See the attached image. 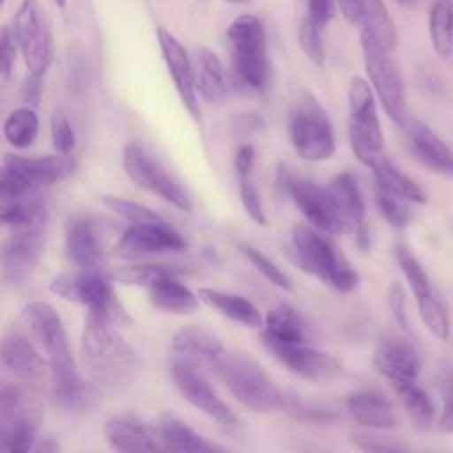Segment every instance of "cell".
<instances>
[{
    "label": "cell",
    "mask_w": 453,
    "mask_h": 453,
    "mask_svg": "<svg viewBox=\"0 0 453 453\" xmlns=\"http://www.w3.org/2000/svg\"><path fill=\"white\" fill-rule=\"evenodd\" d=\"M350 418L373 430H389L398 425V412L393 400L379 389H357L345 400Z\"/></svg>",
    "instance_id": "cell-22"
},
{
    "label": "cell",
    "mask_w": 453,
    "mask_h": 453,
    "mask_svg": "<svg viewBox=\"0 0 453 453\" xmlns=\"http://www.w3.org/2000/svg\"><path fill=\"white\" fill-rule=\"evenodd\" d=\"M21 320L28 331V336L37 343L50 361V370L74 366L64 322L51 304L44 301L28 303L21 310Z\"/></svg>",
    "instance_id": "cell-13"
},
{
    "label": "cell",
    "mask_w": 453,
    "mask_h": 453,
    "mask_svg": "<svg viewBox=\"0 0 453 453\" xmlns=\"http://www.w3.org/2000/svg\"><path fill=\"white\" fill-rule=\"evenodd\" d=\"M186 248L184 237L166 221L133 223L113 246V255L133 260L147 255L180 251Z\"/></svg>",
    "instance_id": "cell-18"
},
{
    "label": "cell",
    "mask_w": 453,
    "mask_h": 453,
    "mask_svg": "<svg viewBox=\"0 0 453 453\" xmlns=\"http://www.w3.org/2000/svg\"><path fill=\"white\" fill-rule=\"evenodd\" d=\"M288 253L297 267L342 294L352 292L359 283V274L343 251L311 225H296L292 228Z\"/></svg>",
    "instance_id": "cell-2"
},
{
    "label": "cell",
    "mask_w": 453,
    "mask_h": 453,
    "mask_svg": "<svg viewBox=\"0 0 453 453\" xmlns=\"http://www.w3.org/2000/svg\"><path fill=\"white\" fill-rule=\"evenodd\" d=\"M94 384L85 380L78 373L74 365L69 368L50 370L48 391H50L51 402L57 407L67 412H83V411H88L97 400V391Z\"/></svg>",
    "instance_id": "cell-23"
},
{
    "label": "cell",
    "mask_w": 453,
    "mask_h": 453,
    "mask_svg": "<svg viewBox=\"0 0 453 453\" xmlns=\"http://www.w3.org/2000/svg\"><path fill=\"white\" fill-rule=\"evenodd\" d=\"M278 184L299 207L306 221L317 230L333 235L354 232V225L338 209L329 188L310 179L294 177L285 166H280L278 170Z\"/></svg>",
    "instance_id": "cell-10"
},
{
    "label": "cell",
    "mask_w": 453,
    "mask_h": 453,
    "mask_svg": "<svg viewBox=\"0 0 453 453\" xmlns=\"http://www.w3.org/2000/svg\"><path fill=\"white\" fill-rule=\"evenodd\" d=\"M50 290L69 303L87 306L117 326L129 327L134 322L101 269L58 274L50 281Z\"/></svg>",
    "instance_id": "cell-8"
},
{
    "label": "cell",
    "mask_w": 453,
    "mask_h": 453,
    "mask_svg": "<svg viewBox=\"0 0 453 453\" xmlns=\"http://www.w3.org/2000/svg\"><path fill=\"white\" fill-rule=\"evenodd\" d=\"M428 34L441 58L453 55V0H435L428 12Z\"/></svg>",
    "instance_id": "cell-37"
},
{
    "label": "cell",
    "mask_w": 453,
    "mask_h": 453,
    "mask_svg": "<svg viewBox=\"0 0 453 453\" xmlns=\"http://www.w3.org/2000/svg\"><path fill=\"white\" fill-rule=\"evenodd\" d=\"M320 34H322V28L319 25H315L308 16H304L299 25L297 39H299V46H301L303 53L317 67H322L326 62V50H324Z\"/></svg>",
    "instance_id": "cell-45"
},
{
    "label": "cell",
    "mask_w": 453,
    "mask_h": 453,
    "mask_svg": "<svg viewBox=\"0 0 453 453\" xmlns=\"http://www.w3.org/2000/svg\"><path fill=\"white\" fill-rule=\"evenodd\" d=\"M5 140L16 149L30 147L39 133V119L32 106H21L12 110L2 126Z\"/></svg>",
    "instance_id": "cell-39"
},
{
    "label": "cell",
    "mask_w": 453,
    "mask_h": 453,
    "mask_svg": "<svg viewBox=\"0 0 453 453\" xmlns=\"http://www.w3.org/2000/svg\"><path fill=\"white\" fill-rule=\"evenodd\" d=\"M16 51L18 44L14 39V34L9 27L2 28V39H0V73H2V81L7 83L12 76L14 71V62H16Z\"/></svg>",
    "instance_id": "cell-49"
},
{
    "label": "cell",
    "mask_w": 453,
    "mask_h": 453,
    "mask_svg": "<svg viewBox=\"0 0 453 453\" xmlns=\"http://www.w3.org/2000/svg\"><path fill=\"white\" fill-rule=\"evenodd\" d=\"M170 377L180 396L195 409L214 419L221 426H235L237 416L221 400V396L211 388V384L195 370V365L180 357L170 361Z\"/></svg>",
    "instance_id": "cell-15"
},
{
    "label": "cell",
    "mask_w": 453,
    "mask_h": 453,
    "mask_svg": "<svg viewBox=\"0 0 453 453\" xmlns=\"http://www.w3.org/2000/svg\"><path fill=\"white\" fill-rule=\"evenodd\" d=\"M402 127L407 133L414 156L423 166L430 172L453 177V152L426 124L409 117Z\"/></svg>",
    "instance_id": "cell-25"
},
{
    "label": "cell",
    "mask_w": 453,
    "mask_h": 453,
    "mask_svg": "<svg viewBox=\"0 0 453 453\" xmlns=\"http://www.w3.org/2000/svg\"><path fill=\"white\" fill-rule=\"evenodd\" d=\"M405 303H407V297H405V290L402 287V283L398 281H393L388 288V304H389V310L393 313V319L396 320V324L400 327H407L409 322H407V310H405Z\"/></svg>",
    "instance_id": "cell-51"
},
{
    "label": "cell",
    "mask_w": 453,
    "mask_h": 453,
    "mask_svg": "<svg viewBox=\"0 0 453 453\" xmlns=\"http://www.w3.org/2000/svg\"><path fill=\"white\" fill-rule=\"evenodd\" d=\"M409 419L419 430L430 428L435 418V407L432 398L425 389H421L416 382H402L393 386Z\"/></svg>",
    "instance_id": "cell-38"
},
{
    "label": "cell",
    "mask_w": 453,
    "mask_h": 453,
    "mask_svg": "<svg viewBox=\"0 0 453 453\" xmlns=\"http://www.w3.org/2000/svg\"><path fill=\"white\" fill-rule=\"evenodd\" d=\"M168 271H172V269L159 265V264H131V265L115 269L111 278L115 281H120L126 285L149 287L156 278H159L161 274H165Z\"/></svg>",
    "instance_id": "cell-47"
},
{
    "label": "cell",
    "mask_w": 453,
    "mask_h": 453,
    "mask_svg": "<svg viewBox=\"0 0 453 453\" xmlns=\"http://www.w3.org/2000/svg\"><path fill=\"white\" fill-rule=\"evenodd\" d=\"M262 343L265 349L278 359L287 370H290L294 375L313 380V382H327L333 379H338L343 373L342 363L315 347H310L304 343H283L262 338Z\"/></svg>",
    "instance_id": "cell-16"
},
{
    "label": "cell",
    "mask_w": 453,
    "mask_h": 453,
    "mask_svg": "<svg viewBox=\"0 0 453 453\" xmlns=\"http://www.w3.org/2000/svg\"><path fill=\"white\" fill-rule=\"evenodd\" d=\"M122 166L126 175L138 188L161 196L179 211H191L189 195L143 147L136 143L126 145L122 152Z\"/></svg>",
    "instance_id": "cell-14"
},
{
    "label": "cell",
    "mask_w": 453,
    "mask_h": 453,
    "mask_svg": "<svg viewBox=\"0 0 453 453\" xmlns=\"http://www.w3.org/2000/svg\"><path fill=\"white\" fill-rule=\"evenodd\" d=\"M359 42L365 69L373 92L377 94L388 117L398 126H403L409 119L405 113V90L402 74L389 55L391 51L384 50L379 42L363 32Z\"/></svg>",
    "instance_id": "cell-11"
},
{
    "label": "cell",
    "mask_w": 453,
    "mask_h": 453,
    "mask_svg": "<svg viewBox=\"0 0 453 453\" xmlns=\"http://www.w3.org/2000/svg\"><path fill=\"white\" fill-rule=\"evenodd\" d=\"M64 246L67 258L83 271H96L104 264L103 241L96 225L87 218H73L67 223Z\"/></svg>",
    "instance_id": "cell-24"
},
{
    "label": "cell",
    "mask_w": 453,
    "mask_h": 453,
    "mask_svg": "<svg viewBox=\"0 0 453 453\" xmlns=\"http://www.w3.org/2000/svg\"><path fill=\"white\" fill-rule=\"evenodd\" d=\"M239 250L242 251V255L255 265V269L265 278L269 280L273 285H276L278 288H283V290H290L292 288V281L290 278L271 260L267 258L260 250L250 246V244H239Z\"/></svg>",
    "instance_id": "cell-46"
},
{
    "label": "cell",
    "mask_w": 453,
    "mask_h": 453,
    "mask_svg": "<svg viewBox=\"0 0 453 453\" xmlns=\"http://www.w3.org/2000/svg\"><path fill=\"white\" fill-rule=\"evenodd\" d=\"M356 239H357V246L361 248V250H368V246H370V235H368V228H366V225L363 223V225H359V226H356Z\"/></svg>",
    "instance_id": "cell-59"
},
{
    "label": "cell",
    "mask_w": 453,
    "mask_h": 453,
    "mask_svg": "<svg viewBox=\"0 0 453 453\" xmlns=\"http://www.w3.org/2000/svg\"><path fill=\"white\" fill-rule=\"evenodd\" d=\"M370 170L373 172L377 188H382V189H386L407 202H412V203H426L428 202L425 189L416 180H412L409 175L400 172L389 159H386L384 154L373 161Z\"/></svg>",
    "instance_id": "cell-34"
},
{
    "label": "cell",
    "mask_w": 453,
    "mask_h": 453,
    "mask_svg": "<svg viewBox=\"0 0 453 453\" xmlns=\"http://www.w3.org/2000/svg\"><path fill=\"white\" fill-rule=\"evenodd\" d=\"M349 140L356 157L365 165L372 166L384 152V134L377 113L375 96L372 85L354 76L349 85Z\"/></svg>",
    "instance_id": "cell-9"
},
{
    "label": "cell",
    "mask_w": 453,
    "mask_h": 453,
    "mask_svg": "<svg viewBox=\"0 0 453 453\" xmlns=\"http://www.w3.org/2000/svg\"><path fill=\"white\" fill-rule=\"evenodd\" d=\"M46 225L12 230L2 246V280L5 285L25 281L39 262L44 250Z\"/></svg>",
    "instance_id": "cell-19"
},
{
    "label": "cell",
    "mask_w": 453,
    "mask_h": 453,
    "mask_svg": "<svg viewBox=\"0 0 453 453\" xmlns=\"http://www.w3.org/2000/svg\"><path fill=\"white\" fill-rule=\"evenodd\" d=\"M359 23L363 27V34L370 35L384 50H396L398 30L382 0H359Z\"/></svg>",
    "instance_id": "cell-32"
},
{
    "label": "cell",
    "mask_w": 453,
    "mask_h": 453,
    "mask_svg": "<svg viewBox=\"0 0 453 453\" xmlns=\"http://www.w3.org/2000/svg\"><path fill=\"white\" fill-rule=\"evenodd\" d=\"M336 11V0H306V14L315 25L324 28Z\"/></svg>",
    "instance_id": "cell-54"
},
{
    "label": "cell",
    "mask_w": 453,
    "mask_h": 453,
    "mask_svg": "<svg viewBox=\"0 0 453 453\" xmlns=\"http://www.w3.org/2000/svg\"><path fill=\"white\" fill-rule=\"evenodd\" d=\"M41 352L42 350L30 336L19 331H11L2 340V366L21 384L34 389L48 388L50 361Z\"/></svg>",
    "instance_id": "cell-17"
},
{
    "label": "cell",
    "mask_w": 453,
    "mask_h": 453,
    "mask_svg": "<svg viewBox=\"0 0 453 453\" xmlns=\"http://www.w3.org/2000/svg\"><path fill=\"white\" fill-rule=\"evenodd\" d=\"M239 195H241V202L242 207L246 211V214L258 225H265L267 218L262 207V200H260V193L257 189V186L251 180V175L246 177H239Z\"/></svg>",
    "instance_id": "cell-48"
},
{
    "label": "cell",
    "mask_w": 453,
    "mask_h": 453,
    "mask_svg": "<svg viewBox=\"0 0 453 453\" xmlns=\"http://www.w3.org/2000/svg\"><path fill=\"white\" fill-rule=\"evenodd\" d=\"M80 356L90 380L104 388L131 386L142 370L136 350L119 333L117 324L92 310L83 320Z\"/></svg>",
    "instance_id": "cell-1"
},
{
    "label": "cell",
    "mask_w": 453,
    "mask_h": 453,
    "mask_svg": "<svg viewBox=\"0 0 453 453\" xmlns=\"http://www.w3.org/2000/svg\"><path fill=\"white\" fill-rule=\"evenodd\" d=\"M172 350L184 361L193 365L203 363L207 366L226 352L221 340L200 326H186L175 331L172 336Z\"/></svg>",
    "instance_id": "cell-28"
},
{
    "label": "cell",
    "mask_w": 453,
    "mask_h": 453,
    "mask_svg": "<svg viewBox=\"0 0 453 453\" xmlns=\"http://www.w3.org/2000/svg\"><path fill=\"white\" fill-rule=\"evenodd\" d=\"M159 432L165 449L170 451H225L223 446L212 442L202 434L195 432L182 419L173 414H165L159 421Z\"/></svg>",
    "instance_id": "cell-33"
},
{
    "label": "cell",
    "mask_w": 453,
    "mask_h": 453,
    "mask_svg": "<svg viewBox=\"0 0 453 453\" xmlns=\"http://www.w3.org/2000/svg\"><path fill=\"white\" fill-rule=\"evenodd\" d=\"M191 60L198 94L211 104H225L228 99V80L219 57L212 50L198 46Z\"/></svg>",
    "instance_id": "cell-27"
},
{
    "label": "cell",
    "mask_w": 453,
    "mask_h": 453,
    "mask_svg": "<svg viewBox=\"0 0 453 453\" xmlns=\"http://www.w3.org/2000/svg\"><path fill=\"white\" fill-rule=\"evenodd\" d=\"M149 296L150 303L168 313H193L200 306V296L198 292L195 294L189 287L180 283L175 276L173 271H168L156 278L149 287Z\"/></svg>",
    "instance_id": "cell-29"
},
{
    "label": "cell",
    "mask_w": 453,
    "mask_h": 453,
    "mask_svg": "<svg viewBox=\"0 0 453 453\" xmlns=\"http://www.w3.org/2000/svg\"><path fill=\"white\" fill-rule=\"evenodd\" d=\"M58 449H60V446L51 437H39L35 442V448H34V451H42V453H55Z\"/></svg>",
    "instance_id": "cell-58"
},
{
    "label": "cell",
    "mask_w": 453,
    "mask_h": 453,
    "mask_svg": "<svg viewBox=\"0 0 453 453\" xmlns=\"http://www.w3.org/2000/svg\"><path fill=\"white\" fill-rule=\"evenodd\" d=\"M12 34L30 74L44 76L53 60V42L35 0H23L14 14Z\"/></svg>",
    "instance_id": "cell-12"
},
{
    "label": "cell",
    "mask_w": 453,
    "mask_h": 453,
    "mask_svg": "<svg viewBox=\"0 0 453 453\" xmlns=\"http://www.w3.org/2000/svg\"><path fill=\"white\" fill-rule=\"evenodd\" d=\"M253 161H255V150L251 145L244 143L237 149L235 152V159H234V166H235V173L237 179L239 177H246L251 175V168H253Z\"/></svg>",
    "instance_id": "cell-55"
},
{
    "label": "cell",
    "mask_w": 453,
    "mask_h": 453,
    "mask_svg": "<svg viewBox=\"0 0 453 453\" xmlns=\"http://www.w3.org/2000/svg\"><path fill=\"white\" fill-rule=\"evenodd\" d=\"M235 85L246 92H262L269 85L271 65L267 58L265 28L253 14L237 16L225 32Z\"/></svg>",
    "instance_id": "cell-3"
},
{
    "label": "cell",
    "mask_w": 453,
    "mask_h": 453,
    "mask_svg": "<svg viewBox=\"0 0 453 453\" xmlns=\"http://www.w3.org/2000/svg\"><path fill=\"white\" fill-rule=\"evenodd\" d=\"M336 5L349 23H359V0H336Z\"/></svg>",
    "instance_id": "cell-57"
},
{
    "label": "cell",
    "mask_w": 453,
    "mask_h": 453,
    "mask_svg": "<svg viewBox=\"0 0 453 453\" xmlns=\"http://www.w3.org/2000/svg\"><path fill=\"white\" fill-rule=\"evenodd\" d=\"M211 368L246 409L253 412H273L281 409L283 389L246 354L225 352Z\"/></svg>",
    "instance_id": "cell-4"
},
{
    "label": "cell",
    "mask_w": 453,
    "mask_h": 453,
    "mask_svg": "<svg viewBox=\"0 0 453 453\" xmlns=\"http://www.w3.org/2000/svg\"><path fill=\"white\" fill-rule=\"evenodd\" d=\"M2 2H5V0H2Z\"/></svg>",
    "instance_id": "cell-63"
},
{
    "label": "cell",
    "mask_w": 453,
    "mask_h": 453,
    "mask_svg": "<svg viewBox=\"0 0 453 453\" xmlns=\"http://www.w3.org/2000/svg\"><path fill=\"white\" fill-rule=\"evenodd\" d=\"M104 437L117 451L127 453L165 449L159 425L154 426L134 414H119L106 419Z\"/></svg>",
    "instance_id": "cell-21"
},
{
    "label": "cell",
    "mask_w": 453,
    "mask_h": 453,
    "mask_svg": "<svg viewBox=\"0 0 453 453\" xmlns=\"http://www.w3.org/2000/svg\"><path fill=\"white\" fill-rule=\"evenodd\" d=\"M198 296L202 303L221 313L223 317L248 326V327H262L264 326V317L260 310L246 297L234 294V292H225L219 288H211V287H202L198 288Z\"/></svg>",
    "instance_id": "cell-30"
},
{
    "label": "cell",
    "mask_w": 453,
    "mask_h": 453,
    "mask_svg": "<svg viewBox=\"0 0 453 453\" xmlns=\"http://www.w3.org/2000/svg\"><path fill=\"white\" fill-rule=\"evenodd\" d=\"M375 202H377V207L380 211V214L384 216V219L402 230L405 228L409 223H411V218H412V211L411 207L407 205V200L382 189V188H377L375 191Z\"/></svg>",
    "instance_id": "cell-44"
},
{
    "label": "cell",
    "mask_w": 453,
    "mask_h": 453,
    "mask_svg": "<svg viewBox=\"0 0 453 453\" xmlns=\"http://www.w3.org/2000/svg\"><path fill=\"white\" fill-rule=\"evenodd\" d=\"M41 78H42V76L30 74V78L25 81V85H23V88H21V96H23V99L28 103V106H37V104H39L41 92H42Z\"/></svg>",
    "instance_id": "cell-56"
},
{
    "label": "cell",
    "mask_w": 453,
    "mask_h": 453,
    "mask_svg": "<svg viewBox=\"0 0 453 453\" xmlns=\"http://www.w3.org/2000/svg\"><path fill=\"white\" fill-rule=\"evenodd\" d=\"M418 313L425 324V327L441 342L448 340L449 336V319L444 304L434 296L426 294L421 297H416Z\"/></svg>",
    "instance_id": "cell-42"
},
{
    "label": "cell",
    "mask_w": 453,
    "mask_h": 453,
    "mask_svg": "<svg viewBox=\"0 0 453 453\" xmlns=\"http://www.w3.org/2000/svg\"><path fill=\"white\" fill-rule=\"evenodd\" d=\"M352 442L365 451H402L407 449L403 444L391 442L386 437H377L372 434H352Z\"/></svg>",
    "instance_id": "cell-52"
},
{
    "label": "cell",
    "mask_w": 453,
    "mask_h": 453,
    "mask_svg": "<svg viewBox=\"0 0 453 453\" xmlns=\"http://www.w3.org/2000/svg\"><path fill=\"white\" fill-rule=\"evenodd\" d=\"M157 44L163 55V60L166 64V69L173 80L175 90L184 104V108L189 111L193 119L200 117V104H198V90L195 85V73H193V60L186 53L180 41L170 34L166 28L159 27L156 30Z\"/></svg>",
    "instance_id": "cell-20"
},
{
    "label": "cell",
    "mask_w": 453,
    "mask_h": 453,
    "mask_svg": "<svg viewBox=\"0 0 453 453\" xmlns=\"http://www.w3.org/2000/svg\"><path fill=\"white\" fill-rule=\"evenodd\" d=\"M51 142L57 152L71 154L76 145V134L71 122L65 117H58L51 124Z\"/></svg>",
    "instance_id": "cell-50"
},
{
    "label": "cell",
    "mask_w": 453,
    "mask_h": 453,
    "mask_svg": "<svg viewBox=\"0 0 453 453\" xmlns=\"http://www.w3.org/2000/svg\"><path fill=\"white\" fill-rule=\"evenodd\" d=\"M76 161L71 154H48L27 157L5 154L2 157L0 198L11 200L34 193L37 188L51 186L73 175Z\"/></svg>",
    "instance_id": "cell-6"
},
{
    "label": "cell",
    "mask_w": 453,
    "mask_h": 453,
    "mask_svg": "<svg viewBox=\"0 0 453 453\" xmlns=\"http://www.w3.org/2000/svg\"><path fill=\"white\" fill-rule=\"evenodd\" d=\"M377 372L393 386L402 382H416L419 373V357L412 345L403 340H384L373 354Z\"/></svg>",
    "instance_id": "cell-26"
},
{
    "label": "cell",
    "mask_w": 453,
    "mask_h": 453,
    "mask_svg": "<svg viewBox=\"0 0 453 453\" xmlns=\"http://www.w3.org/2000/svg\"><path fill=\"white\" fill-rule=\"evenodd\" d=\"M58 7H65V0H53Z\"/></svg>",
    "instance_id": "cell-61"
},
{
    "label": "cell",
    "mask_w": 453,
    "mask_h": 453,
    "mask_svg": "<svg viewBox=\"0 0 453 453\" xmlns=\"http://www.w3.org/2000/svg\"><path fill=\"white\" fill-rule=\"evenodd\" d=\"M393 255H395L396 264L402 269V273H403V276H405V280H407L414 297H421V296L432 294L430 280H428L426 273L423 271V267L418 262V258L414 257V253L403 242H396L395 244Z\"/></svg>",
    "instance_id": "cell-41"
},
{
    "label": "cell",
    "mask_w": 453,
    "mask_h": 453,
    "mask_svg": "<svg viewBox=\"0 0 453 453\" xmlns=\"http://www.w3.org/2000/svg\"><path fill=\"white\" fill-rule=\"evenodd\" d=\"M329 191L338 205V209L343 212V216L356 226L365 223V200L361 195V189L356 182V179L349 172H342L333 177L329 182Z\"/></svg>",
    "instance_id": "cell-36"
},
{
    "label": "cell",
    "mask_w": 453,
    "mask_h": 453,
    "mask_svg": "<svg viewBox=\"0 0 453 453\" xmlns=\"http://www.w3.org/2000/svg\"><path fill=\"white\" fill-rule=\"evenodd\" d=\"M262 338L283 343H304L308 340V324L290 304H276L264 317Z\"/></svg>",
    "instance_id": "cell-31"
},
{
    "label": "cell",
    "mask_w": 453,
    "mask_h": 453,
    "mask_svg": "<svg viewBox=\"0 0 453 453\" xmlns=\"http://www.w3.org/2000/svg\"><path fill=\"white\" fill-rule=\"evenodd\" d=\"M42 421V405L27 384H4L0 389V444L11 453L34 451Z\"/></svg>",
    "instance_id": "cell-5"
},
{
    "label": "cell",
    "mask_w": 453,
    "mask_h": 453,
    "mask_svg": "<svg viewBox=\"0 0 453 453\" xmlns=\"http://www.w3.org/2000/svg\"><path fill=\"white\" fill-rule=\"evenodd\" d=\"M103 203L115 212L117 216L124 218L129 223H156V221H165L156 211H152L150 207L122 198V196H113V195H104Z\"/></svg>",
    "instance_id": "cell-43"
},
{
    "label": "cell",
    "mask_w": 453,
    "mask_h": 453,
    "mask_svg": "<svg viewBox=\"0 0 453 453\" xmlns=\"http://www.w3.org/2000/svg\"><path fill=\"white\" fill-rule=\"evenodd\" d=\"M230 2H244V0H230Z\"/></svg>",
    "instance_id": "cell-62"
},
{
    "label": "cell",
    "mask_w": 453,
    "mask_h": 453,
    "mask_svg": "<svg viewBox=\"0 0 453 453\" xmlns=\"http://www.w3.org/2000/svg\"><path fill=\"white\" fill-rule=\"evenodd\" d=\"M400 5H403V7H411L416 0H396Z\"/></svg>",
    "instance_id": "cell-60"
},
{
    "label": "cell",
    "mask_w": 453,
    "mask_h": 453,
    "mask_svg": "<svg viewBox=\"0 0 453 453\" xmlns=\"http://www.w3.org/2000/svg\"><path fill=\"white\" fill-rule=\"evenodd\" d=\"M288 416L308 421V423H331L338 419V412L331 407H324L319 403H310L299 395L292 391H283V400H281V409Z\"/></svg>",
    "instance_id": "cell-40"
},
{
    "label": "cell",
    "mask_w": 453,
    "mask_h": 453,
    "mask_svg": "<svg viewBox=\"0 0 453 453\" xmlns=\"http://www.w3.org/2000/svg\"><path fill=\"white\" fill-rule=\"evenodd\" d=\"M288 136L294 150L304 161H326L334 154V131L319 99L301 90L288 113Z\"/></svg>",
    "instance_id": "cell-7"
},
{
    "label": "cell",
    "mask_w": 453,
    "mask_h": 453,
    "mask_svg": "<svg viewBox=\"0 0 453 453\" xmlns=\"http://www.w3.org/2000/svg\"><path fill=\"white\" fill-rule=\"evenodd\" d=\"M0 219H2V225L12 232V230H23L37 225H46L48 212H46L44 202L37 196H32L30 193L19 198L2 200Z\"/></svg>",
    "instance_id": "cell-35"
},
{
    "label": "cell",
    "mask_w": 453,
    "mask_h": 453,
    "mask_svg": "<svg viewBox=\"0 0 453 453\" xmlns=\"http://www.w3.org/2000/svg\"><path fill=\"white\" fill-rule=\"evenodd\" d=\"M441 412H439V430L444 434H453V379L442 382L441 386Z\"/></svg>",
    "instance_id": "cell-53"
}]
</instances>
